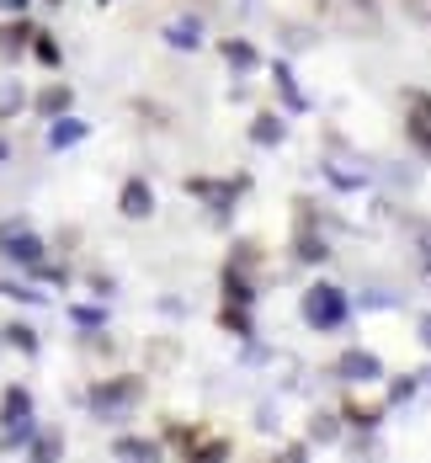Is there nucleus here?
Masks as SVG:
<instances>
[{
  "mask_svg": "<svg viewBox=\"0 0 431 463\" xmlns=\"http://www.w3.org/2000/svg\"><path fill=\"white\" fill-rule=\"evenodd\" d=\"M314 437H325V442H331V437H335V416H314Z\"/></svg>",
  "mask_w": 431,
  "mask_h": 463,
  "instance_id": "obj_24",
  "label": "nucleus"
},
{
  "mask_svg": "<svg viewBox=\"0 0 431 463\" xmlns=\"http://www.w3.org/2000/svg\"><path fill=\"white\" fill-rule=\"evenodd\" d=\"M27 43H33V27L27 22H5L0 27V59H22Z\"/></svg>",
  "mask_w": 431,
  "mask_h": 463,
  "instance_id": "obj_4",
  "label": "nucleus"
},
{
  "mask_svg": "<svg viewBox=\"0 0 431 463\" xmlns=\"http://www.w3.org/2000/svg\"><path fill=\"white\" fill-rule=\"evenodd\" d=\"M304 320L314 325V330H331V325L346 320V293L331 288V282H314L309 293H304Z\"/></svg>",
  "mask_w": 431,
  "mask_h": 463,
  "instance_id": "obj_1",
  "label": "nucleus"
},
{
  "mask_svg": "<svg viewBox=\"0 0 431 463\" xmlns=\"http://www.w3.org/2000/svg\"><path fill=\"white\" fill-rule=\"evenodd\" d=\"M171 442H176L187 458H224V453H230V442H219V437H202V431H171Z\"/></svg>",
  "mask_w": 431,
  "mask_h": 463,
  "instance_id": "obj_3",
  "label": "nucleus"
},
{
  "mask_svg": "<svg viewBox=\"0 0 431 463\" xmlns=\"http://www.w3.org/2000/svg\"><path fill=\"white\" fill-rule=\"evenodd\" d=\"M149 208H155V197H149V186H144V182L123 186V213H128V219H144Z\"/></svg>",
  "mask_w": 431,
  "mask_h": 463,
  "instance_id": "obj_8",
  "label": "nucleus"
},
{
  "mask_svg": "<svg viewBox=\"0 0 431 463\" xmlns=\"http://www.w3.org/2000/svg\"><path fill=\"white\" fill-rule=\"evenodd\" d=\"M405 11H410V22L431 27V0H405Z\"/></svg>",
  "mask_w": 431,
  "mask_h": 463,
  "instance_id": "obj_23",
  "label": "nucleus"
},
{
  "mask_svg": "<svg viewBox=\"0 0 431 463\" xmlns=\"http://www.w3.org/2000/svg\"><path fill=\"white\" fill-rule=\"evenodd\" d=\"M117 453H123V458H155V442H134V437H123Z\"/></svg>",
  "mask_w": 431,
  "mask_h": 463,
  "instance_id": "obj_19",
  "label": "nucleus"
},
{
  "mask_svg": "<svg viewBox=\"0 0 431 463\" xmlns=\"http://www.w3.org/2000/svg\"><path fill=\"white\" fill-rule=\"evenodd\" d=\"M298 256H304V261H320V256H325V245H320V234L309 230V213H304V234H298Z\"/></svg>",
  "mask_w": 431,
  "mask_h": 463,
  "instance_id": "obj_13",
  "label": "nucleus"
},
{
  "mask_svg": "<svg viewBox=\"0 0 431 463\" xmlns=\"http://www.w3.org/2000/svg\"><path fill=\"white\" fill-rule=\"evenodd\" d=\"M250 139H256V144H277V139H283V123H277V118H256Z\"/></svg>",
  "mask_w": 431,
  "mask_h": 463,
  "instance_id": "obj_15",
  "label": "nucleus"
},
{
  "mask_svg": "<svg viewBox=\"0 0 431 463\" xmlns=\"http://www.w3.org/2000/svg\"><path fill=\"white\" fill-rule=\"evenodd\" d=\"M405 112H416V118H426L431 123V96L426 91H405Z\"/></svg>",
  "mask_w": 431,
  "mask_h": 463,
  "instance_id": "obj_20",
  "label": "nucleus"
},
{
  "mask_svg": "<svg viewBox=\"0 0 431 463\" xmlns=\"http://www.w3.org/2000/svg\"><path fill=\"white\" fill-rule=\"evenodd\" d=\"M239 186H245V182H239ZM239 186H235V182H230V186H213V182H187V192H192V197H208L213 208H224V203L235 197Z\"/></svg>",
  "mask_w": 431,
  "mask_h": 463,
  "instance_id": "obj_9",
  "label": "nucleus"
},
{
  "mask_svg": "<svg viewBox=\"0 0 431 463\" xmlns=\"http://www.w3.org/2000/svg\"><path fill=\"white\" fill-rule=\"evenodd\" d=\"M405 134H410V144H416V149H421V155L431 160V123H426V118H416V112H410V123H405Z\"/></svg>",
  "mask_w": 431,
  "mask_h": 463,
  "instance_id": "obj_12",
  "label": "nucleus"
},
{
  "mask_svg": "<svg viewBox=\"0 0 431 463\" xmlns=\"http://www.w3.org/2000/svg\"><path fill=\"white\" fill-rule=\"evenodd\" d=\"M421 330H426V341H431V320H426V325H421Z\"/></svg>",
  "mask_w": 431,
  "mask_h": 463,
  "instance_id": "obj_27",
  "label": "nucleus"
},
{
  "mask_svg": "<svg viewBox=\"0 0 431 463\" xmlns=\"http://www.w3.org/2000/svg\"><path fill=\"white\" fill-rule=\"evenodd\" d=\"M0 5H5V11H22V5H27V0H0Z\"/></svg>",
  "mask_w": 431,
  "mask_h": 463,
  "instance_id": "obj_26",
  "label": "nucleus"
},
{
  "mask_svg": "<svg viewBox=\"0 0 431 463\" xmlns=\"http://www.w3.org/2000/svg\"><path fill=\"white\" fill-rule=\"evenodd\" d=\"M33 53H38L43 64H59V43H53L48 33H33Z\"/></svg>",
  "mask_w": 431,
  "mask_h": 463,
  "instance_id": "obj_17",
  "label": "nucleus"
},
{
  "mask_svg": "<svg viewBox=\"0 0 431 463\" xmlns=\"http://www.w3.org/2000/svg\"><path fill=\"white\" fill-rule=\"evenodd\" d=\"M5 341H11V346H22V352H33V346H38V335H33L27 325H5Z\"/></svg>",
  "mask_w": 431,
  "mask_h": 463,
  "instance_id": "obj_18",
  "label": "nucleus"
},
{
  "mask_svg": "<svg viewBox=\"0 0 431 463\" xmlns=\"http://www.w3.org/2000/svg\"><path fill=\"white\" fill-rule=\"evenodd\" d=\"M346 416H351V426H373L379 420V405H346Z\"/></svg>",
  "mask_w": 431,
  "mask_h": 463,
  "instance_id": "obj_22",
  "label": "nucleus"
},
{
  "mask_svg": "<svg viewBox=\"0 0 431 463\" xmlns=\"http://www.w3.org/2000/svg\"><path fill=\"white\" fill-rule=\"evenodd\" d=\"M165 38H171L176 48H197V43H202V27H197V22H171V27H165Z\"/></svg>",
  "mask_w": 431,
  "mask_h": 463,
  "instance_id": "obj_10",
  "label": "nucleus"
},
{
  "mask_svg": "<svg viewBox=\"0 0 431 463\" xmlns=\"http://www.w3.org/2000/svg\"><path fill=\"white\" fill-rule=\"evenodd\" d=\"M128 400H139V378H117V383H101L91 394V405H128Z\"/></svg>",
  "mask_w": 431,
  "mask_h": 463,
  "instance_id": "obj_5",
  "label": "nucleus"
},
{
  "mask_svg": "<svg viewBox=\"0 0 431 463\" xmlns=\"http://www.w3.org/2000/svg\"><path fill=\"white\" fill-rule=\"evenodd\" d=\"M335 368H341V378H379V373H383L373 352H346Z\"/></svg>",
  "mask_w": 431,
  "mask_h": 463,
  "instance_id": "obj_6",
  "label": "nucleus"
},
{
  "mask_svg": "<svg viewBox=\"0 0 431 463\" xmlns=\"http://www.w3.org/2000/svg\"><path fill=\"white\" fill-rule=\"evenodd\" d=\"M64 107H70V86H48V91L38 96V112H43V118L64 112Z\"/></svg>",
  "mask_w": 431,
  "mask_h": 463,
  "instance_id": "obj_11",
  "label": "nucleus"
},
{
  "mask_svg": "<svg viewBox=\"0 0 431 463\" xmlns=\"http://www.w3.org/2000/svg\"><path fill=\"white\" fill-rule=\"evenodd\" d=\"M27 411H33V400H27L22 389H11V394H5V420H11V426H22V416H27Z\"/></svg>",
  "mask_w": 431,
  "mask_h": 463,
  "instance_id": "obj_14",
  "label": "nucleus"
},
{
  "mask_svg": "<svg viewBox=\"0 0 431 463\" xmlns=\"http://www.w3.org/2000/svg\"><path fill=\"white\" fill-rule=\"evenodd\" d=\"M224 288H230V298H239V304H245V298H250V282L239 278L235 267H230V272H224Z\"/></svg>",
  "mask_w": 431,
  "mask_h": 463,
  "instance_id": "obj_21",
  "label": "nucleus"
},
{
  "mask_svg": "<svg viewBox=\"0 0 431 463\" xmlns=\"http://www.w3.org/2000/svg\"><path fill=\"white\" fill-rule=\"evenodd\" d=\"M224 53H230L235 64H250V59H256V53H250V48H245V43H230V48H224Z\"/></svg>",
  "mask_w": 431,
  "mask_h": 463,
  "instance_id": "obj_25",
  "label": "nucleus"
},
{
  "mask_svg": "<svg viewBox=\"0 0 431 463\" xmlns=\"http://www.w3.org/2000/svg\"><path fill=\"white\" fill-rule=\"evenodd\" d=\"M5 250H11L16 261H27V267H38V256H43V245H38L27 230H5Z\"/></svg>",
  "mask_w": 431,
  "mask_h": 463,
  "instance_id": "obj_7",
  "label": "nucleus"
},
{
  "mask_svg": "<svg viewBox=\"0 0 431 463\" xmlns=\"http://www.w3.org/2000/svg\"><path fill=\"white\" fill-rule=\"evenodd\" d=\"M325 11L341 33H357V38L379 33V0H325Z\"/></svg>",
  "mask_w": 431,
  "mask_h": 463,
  "instance_id": "obj_2",
  "label": "nucleus"
},
{
  "mask_svg": "<svg viewBox=\"0 0 431 463\" xmlns=\"http://www.w3.org/2000/svg\"><path fill=\"white\" fill-rule=\"evenodd\" d=\"M80 134H86V123H75V118H64V123L53 128V149H64V144H75Z\"/></svg>",
  "mask_w": 431,
  "mask_h": 463,
  "instance_id": "obj_16",
  "label": "nucleus"
}]
</instances>
